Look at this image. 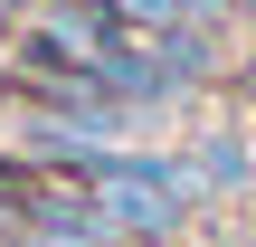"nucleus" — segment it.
<instances>
[{
  "mask_svg": "<svg viewBox=\"0 0 256 247\" xmlns=\"http://www.w3.org/2000/svg\"><path fill=\"white\" fill-rule=\"evenodd\" d=\"M228 10H238V19H256V0H228Z\"/></svg>",
  "mask_w": 256,
  "mask_h": 247,
  "instance_id": "20e7f679",
  "label": "nucleus"
},
{
  "mask_svg": "<svg viewBox=\"0 0 256 247\" xmlns=\"http://www.w3.org/2000/svg\"><path fill=\"white\" fill-rule=\"evenodd\" d=\"M190 171H200V190H238V181L256 171V152L238 143V133H218V143H200V152H190Z\"/></svg>",
  "mask_w": 256,
  "mask_h": 247,
  "instance_id": "f03ea898",
  "label": "nucleus"
},
{
  "mask_svg": "<svg viewBox=\"0 0 256 247\" xmlns=\"http://www.w3.org/2000/svg\"><path fill=\"white\" fill-rule=\"evenodd\" d=\"M238 95L256 105V38H247V57H238Z\"/></svg>",
  "mask_w": 256,
  "mask_h": 247,
  "instance_id": "7ed1b4c3",
  "label": "nucleus"
},
{
  "mask_svg": "<svg viewBox=\"0 0 256 247\" xmlns=\"http://www.w3.org/2000/svg\"><path fill=\"white\" fill-rule=\"evenodd\" d=\"M86 200H95V228H104V238H152L162 247L190 219L200 171H190V152H133V143H114V152L86 171Z\"/></svg>",
  "mask_w": 256,
  "mask_h": 247,
  "instance_id": "f257e3e1",
  "label": "nucleus"
}]
</instances>
